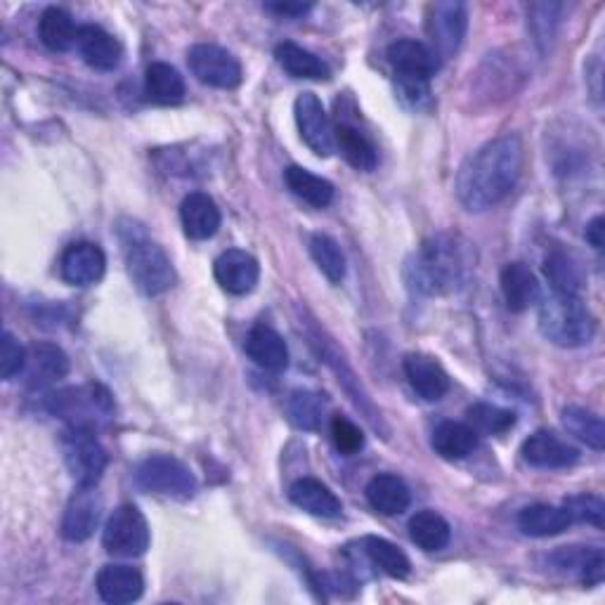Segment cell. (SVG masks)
<instances>
[{
    "mask_svg": "<svg viewBox=\"0 0 605 605\" xmlns=\"http://www.w3.org/2000/svg\"><path fill=\"white\" fill-rule=\"evenodd\" d=\"M187 67L204 86L235 90L241 84V64L220 45L199 43L187 51Z\"/></svg>",
    "mask_w": 605,
    "mask_h": 605,
    "instance_id": "obj_9",
    "label": "cell"
},
{
    "mask_svg": "<svg viewBox=\"0 0 605 605\" xmlns=\"http://www.w3.org/2000/svg\"><path fill=\"white\" fill-rule=\"evenodd\" d=\"M553 561L561 570L577 572L580 580L586 586H596L603 582L605 575V559L601 549H582V547H568L559 553H553Z\"/></svg>",
    "mask_w": 605,
    "mask_h": 605,
    "instance_id": "obj_33",
    "label": "cell"
},
{
    "mask_svg": "<svg viewBox=\"0 0 605 605\" xmlns=\"http://www.w3.org/2000/svg\"><path fill=\"white\" fill-rule=\"evenodd\" d=\"M332 440L341 454H357L365 447V435L359 431L357 423H353L346 417H334L332 419Z\"/></svg>",
    "mask_w": 605,
    "mask_h": 605,
    "instance_id": "obj_45",
    "label": "cell"
},
{
    "mask_svg": "<svg viewBox=\"0 0 605 605\" xmlns=\"http://www.w3.org/2000/svg\"><path fill=\"white\" fill-rule=\"evenodd\" d=\"M404 376L419 398L437 402L443 400L450 392V376L443 369V365L437 363L435 357L423 355V353H412L404 357Z\"/></svg>",
    "mask_w": 605,
    "mask_h": 605,
    "instance_id": "obj_15",
    "label": "cell"
},
{
    "mask_svg": "<svg viewBox=\"0 0 605 605\" xmlns=\"http://www.w3.org/2000/svg\"><path fill=\"white\" fill-rule=\"evenodd\" d=\"M185 78L180 72L166 62H154L144 74V95L150 97L154 105L173 107L185 100Z\"/></svg>",
    "mask_w": 605,
    "mask_h": 605,
    "instance_id": "obj_27",
    "label": "cell"
},
{
    "mask_svg": "<svg viewBox=\"0 0 605 605\" xmlns=\"http://www.w3.org/2000/svg\"><path fill=\"white\" fill-rule=\"evenodd\" d=\"M326 410V400L320 392L313 390H296L291 392L287 402L289 419L301 431H317L322 426V417Z\"/></svg>",
    "mask_w": 605,
    "mask_h": 605,
    "instance_id": "obj_37",
    "label": "cell"
},
{
    "mask_svg": "<svg viewBox=\"0 0 605 605\" xmlns=\"http://www.w3.org/2000/svg\"><path fill=\"white\" fill-rule=\"evenodd\" d=\"M544 274L551 282V289L559 293H580L584 274L582 268L575 258L565 251H553L547 263H544Z\"/></svg>",
    "mask_w": 605,
    "mask_h": 605,
    "instance_id": "obj_39",
    "label": "cell"
},
{
    "mask_svg": "<svg viewBox=\"0 0 605 605\" xmlns=\"http://www.w3.org/2000/svg\"><path fill=\"white\" fill-rule=\"evenodd\" d=\"M310 256H313L315 266L326 280L341 284L346 277V253H343L341 244L329 235H313L310 237Z\"/></svg>",
    "mask_w": 605,
    "mask_h": 605,
    "instance_id": "obj_36",
    "label": "cell"
},
{
    "mask_svg": "<svg viewBox=\"0 0 605 605\" xmlns=\"http://www.w3.org/2000/svg\"><path fill=\"white\" fill-rule=\"evenodd\" d=\"M180 223H183V230L190 239L204 241L220 230L223 216L218 204L208 194L192 192L180 204Z\"/></svg>",
    "mask_w": 605,
    "mask_h": 605,
    "instance_id": "obj_20",
    "label": "cell"
},
{
    "mask_svg": "<svg viewBox=\"0 0 605 605\" xmlns=\"http://www.w3.org/2000/svg\"><path fill=\"white\" fill-rule=\"evenodd\" d=\"M572 522L575 520H572L565 506H553V504L526 506L518 516V528L522 530V534L537 537V539L563 534Z\"/></svg>",
    "mask_w": 605,
    "mask_h": 605,
    "instance_id": "obj_24",
    "label": "cell"
},
{
    "mask_svg": "<svg viewBox=\"0 0 605 605\" xmlns=\"http://www.w3.org/2000/svg\"><path fill=\"white\" fill-rule=\"evenodd\" d=\"M563 426L580 437L582 443H586L588 447L594 450H603L605 447V426H603V419L594 412L584 410V407H565L563 410Z\"/></svg>",
    "mask_w": 605,
    "mask_h": 605,
    "instance_id": "obj_38",
    "label": "cell"
},
{
    "mask_svg": "<svg viewBox=\"0 0 605 605\" xmlns=\"http://www.w3.org/2000/svg\"><path fill=\"white\" fill-rule=\"evenodd\" d=\"M102 518V497L95 485H76L62 518V537L80 544L93 537Z\"/></svg>",
    "mask_w": 605,
    "mask_h": 605,
    "instance_id": "obj_11",
    "label": "cell"
},
{
    "mask_svg": "<svg viewBox=\"0 0 605 605\" xmlns=\"http://www.w3.org/2000/svg\"><path fill=\"white\" fill-rule=\"evenodd\" d=\"M468 426L478 435H504L516 426V414L511 410H504L497 404L478 402L466 412Z\"/></svg>",
    "mask_w": 605,
    "mask_h": 605,
    "instance_id": "obj_40",
    "label": "cell"
},
{
    "mask_svg": "<svg viewBox=\"0 0 605 605\" xmlns=\"http://www.w3.org/2000/svg\"><path fill=\"white\" fill-rule=\"evenodd\" d=\"M69 374V357L55 343H34L26 350L24 376L29 388H47Z\"/></svg>",
    "mask_w": 605,
    "mask_h": 605,
    "instance_id": "obj_16",
    "label": "cell"
},
{
    "mask_svg": "<svg viewBox=\"0 0 605 605\" xmlns=\"http://www.w3.org/2000/svg\"><path fill=\"white\" fill-rule=\"evenodd\" d=\"M76 47L88 67L97 72H114L123 60V45L119 43V39H114L109 31L95 24L78 29Z\"/></svg>",
    "mask_w": 605,
    "mask_h": 605,
    "instance_id": "obj_17",
    "label": "cell"
},
{
    "mask_svg": "<svg viewBox=\"0 0 605 605\" xmlns=\"http://www.w3.org/2000/svg\"><path fill=\"white\" fill-rule=\"evenodd\" d=\"M102 544L107 553L119 555V559H138L150 549V522L138 506L123 504L109 516Z\"/></svg>",
    "mask_w": 605,
    "mask_h": 605,
    "instance_id": "obj_8",
    "label": "cell"
},
{
    "mask_svg": "<svg viewBox=\"0 0 605 605\" xmlns=\"http://www.w3.org/2000/svg\"><path fill=\"white\" fill-rule=\"evenodd\" d=\"M78 29L72 20V14L62 8H47L39 20V36L47 51L67 53L76 45Z\"/></svg>",
    "mask_w": 605,
    "mask_h": 605,
    "instance_id": "obj_32",
    "label": "cell"
},
{
    "mask_svg": "<svg viewBox=\"0 0 605 605\" xmlns=\"http://www.w3.org/2000/svg\"><path fill=\"white\" fill-rule=\"evenodd\" d=\"M388 62L396 69V76L407 78H426L435 76L440 69V57L433 53V47L419 41H396L388 47Z\"/></svg>",
    "mask_w": 605,
    "mask_h": 605,
    "instance_id": "obj_21",
    "label": "cell"
},
{
    "mask_svg": "<svg viewBox=\"0 0 605 605\" xmlns=\"http://www.w3.org/2000/svg\"><path fill=\"white\" fill-rule=\"evenodd\" d=\"M410 537H412V542L419 549L435 553V551H443L450 544L452 528H450V522L440 514L419 511L410 520Z\"/></svg>",
    "mask_w": 605,
    "mask_h": 605,
    "instance_id": "obj_34",
    "label": "cell"
},
{
    "mask_svg": "<svg viewBox=\"0 0 605 605\" xmlns=\"http://www.w3.org/2000/svg\"><path fill=\"white\" fill-rule=\"evenodd\" d=\"M499 284H501L504 301L509 305V310H514V313H526L528 307H532L534 303H539V299H542V289H539L537 274L526 263L504 266Z\"/></svg>",
    "mask_w": 605,
    "mask_h": 605,
    "instance_id": "obj_22",
    "label": "cell"
},
{
    "mask_svg": "<svg viewBox=\"0 0 605 605\" xmlns=\"http://www.w3.org/2000/svg\"><path fill=\"white\" fill-rule=\"evenodd\" d=\"M136 485L144 493L173 499H192L196 493V478L180 460L171 454H152L136 468Z\"/></svg>",
    "mask_w": 605,
    "mask_h": 605,
    "instance_id": "obj_6",
    "label": "cell"
},
{
    "mask_svg": "<svg viewBox=\"0 0 605 605\" xmlns=\"http://www.w3.org/2000/svg\"><path fill=\"white\" fill-rule=\"evenodd\" d=\"M603 233H605V220H603V216H596L592 223L586 225L584 237H586V241L592 244V247H594L596 251L603 249Z\"/></svg>",
    "mask_w": 605,
    "mask_h": 605,
    "instance_id": "obj_47",
    "label": "cell"
},
{
    "mask_svg": "<svg viewBox=\"0 0 605 605\" xmlns=\"http://www.w3.org/2000/svg\"><path fill=\"white\" fill-rule=\"evenodd\" d=\"M363 549H365L367 559L381 572H386L388 577H392V580L410 577V572H412L410 559H407L400 547L388 542V539H383V537H365Z\"/></svg>",
    "mask_w": 605,
    "mask_h": 605,
    "instance_id": "obj_35",
    "label": "cell"
},
{
    "mask_svg": "<svg viewBox=\"0 0 605 605\" xmlns=\"http://www.w3.org/2000/svg\"><path fill=\"white\" fill-rule=\"evenodd\" d=\"M284 183L293 196L313 208H326L334 202V185L303 166H289L284 171Z\"/></svg>",
    "mask_w": 605,
    "mask_h": 605,
    "instance_id": "obj_31",
    "label": "cell"
},
{
    "mask_svg": "<svg viewBox=\"0 0 605 605\" xmlns=\"http://www.w3.org/2000/svg\"><path fill=\"white\" fill-rule=\"evenodd\" d=\"M123 251L130 280L144 296H159V293H166L175 284L171 258L156 241L147 239L144 235L133 237L130 233V237H123Z\"/></svg>",
    "mask_w": 605,
    "mask_h": 605,
    "instance_id": "obj_4",
    "label": "cell"
},
{
    "mask_svg": "<svg viewBox=\"0 0 605 605\" xmlns=\"http://www.w3.org/2000/svg\"><path fill=\"white\" fill-rule=\"evenodd\" d=\"M64 464L76 485H97L107 468V452L95 437V429L69 426L62 437Z\"/></svg>",
    "mask_w": 605,
    "mask_h": 605,
    "instance_id": "obj_7",
    "label": "cell"
},
{
    "mask_svg": "<svg viewBox=\"0 0 605 605\" xmlns=\"http://www.w3.org/2000/svg\"><path fill=\"white\" fill-rule=\"evenodd\" d=\"M107 256L90 241H76L62 253L60 272L62 280L72 287H93L105 277Z\"/></svg>",
    "mask_w": 605,
    "mask_h": 605,
    "instance_id": "obj_13",
    "label": "cell"
},
{
    "mask_svg": "<svg viewBox=\"0 0 605 605\" xmlns=\"http://www.w3.org/2000/svg\"><path fill=\"white\" fill-rule=\"evenodd\" d=\"M289 499L301 511L317 518H338L343 511L338 497L317 478H301L293 483L289 489Z\"/></svg>",
    "mask_w": 605,
    "mask_h": 605,
    "instance_id": "obj_25",
    "label": "cell"
},
{
    "mask_svg": "<svg viewBox=\"0 0 605 605\" xmlns=\"http://www.w3.org/2000/svg\"><path fill=\"white\" fill-rule=\"evenodd\" d=\"M293 114H296V126L303 142L313 150L317 156H332L336 150L334 142V128L329 123V117L320 102L315 93H301L293 105Z\"/></svg>",
    "mask_w": 605,
    "mask_h": 605,
    "instance_id": "obj_12",
    "label": "cell"
},
{
    "mask_svg": "<svg viewBox=\"0 0 605 605\" xmlns=\"http://www.w3.org/2000/svg\"><path fill=\"white\" fill-rule=\"evenodd\" d=\"M24 365H26V348L10 332H6L3 341H0V376H3L6 381H10L24 371Z\"/></svg>",
    "mask_w": 605,
    "mask_h": 605,
    "instance_id": "obj_44",
    "label": "cell"
},
{
    "mask_svg": "<svg viewBox=\"0 0 605 605\" xmlns=\"http://www.w3.org/2000/svg\"><path fill=\"white\" fill-rule=\"evenodd\" d=\"M559 14H561V6H553V3H537L530 8V26H532L534 41L542 51H547V45L555 36Z\"/></svg>",
    "mask_w": 605,
    "mask_h": 605,
    "instance_id": "obj_42",
    "label": "cell"
},
{
    "mask_svg": "<svg viewBox=\"0 0 605 605\" xmlns=\"http://www.w3.org/2000/svg\"><path fill=\"white\" fill-rule=\"evenodd\" d=\"M471 268L468 249L460 237L435 235L407 263V280L426 296H447L466 284Z\"/></svg>",
    "mask_w": 605,
    "mask_h": 605,
    "instance_id": "obj_2",
    "label": "cell"
},
{
    "mask_svg": "<svg viewBox=\"0 0 605 605\" xmlns=\"http://www.w3.org/2000/svg\"><path fill=\"white\" fill-rule=\"evenodd\" d=\"M522 460L534 468H568L577 464L580 452L551 431H537L522 443Z\"/></svg>",
    "mask_w": 605,
    "mask_h": 605,
    "instance_id": "obj_18",
    "label": "cell"
},
{
    "mask_svg": "<svg viewBox=\"0 0 605 605\" xmlns=\"http://www.w3.org/2000/svg\"><path fill=\"white\" fill-rule=\"evenodd\" d=\"M334 142L341 150L343 159H346L353 169L371 173L379 163V154H376L374 142L363 133V130L350 123H338L334 128Z\"/></svg>",
    "mask_w": 605,
    "mask_h": 605,
    "instance_id": "obj_29",
    "label": "cell"
},
{
    "mask_svg": "<svg viewBox=\"0 0 605 605\" xmlns=\"http://www.w3.org/2000/svg\"><path fill=\"white\" fill-rule=\"evenodd\" d=\"M539 329L553 346L580 348L594 338L596 320L580 293L551 291V296L539 299Z\"/></svg>",
    "mask_w": 605,
    "mask_h": 605,
    "instance_id": "obj_3",
    "label": "cell"
},
{
    "mask_svg": "<svg viewBox=\"0 0 605 605\" xmlns=\"http://www.w3.org/2000/svg\"><path fill=\"white\" fill-rule=\"evenodd\" d=\"M268 10L282 14V18H303L305 12L313 10V6L310 3H270Z\"/></svg>",
    "mask_w": 605,
    "mask_h": 605,
    "instance_id": "obj_46",
    "label": "cell"
},
{
    "mask_svg": "<svg viewBox=\"0 0 605 605\" xmlns=\"http://www.w3.org/2000/svg\"><path fill=\"white\" fill-rule=\"evenodd\" d=\"M244 350H247L253 365L266 371H284L289 367L287 343L280 334L270 329V326H253L247 341H244Z\"/></svg>",
    "mask_w": 605,
    "mask_h": 605,
    "instance_id": "obj_23",
    "label": "cell"
},
{
    "mask_svg": "<svg viewBox=\"0 0 605 605\" xmlns=\"http://www.w3.org/2000/svg\"><path fill=\"white\" fill-rule=\"evenodd\" d=\"M274 57H277V62H280V67L293 78H307V80H329L332 78L329 64L296 43L277 45Z\"/></svg>",
    "mask_w": 605,
    "mask_h": 605,
    "instance_id": "obj_30",
    "label": "cell"
},
{
    "mask_svg": "<svg viewBox=\"0 0 605 605\" xmlns=\"http://www.w3.org/2000/svg\"><path fill=\"white\" fill-rule=\"evenodd\" d=\"M214 274L216 282L227 293H233V296H247L260 280V266L251 253L241 249H230L218 256Z\"/></svg>",
    "mask_w": 605,
    "mask_h": 605,
    "instance_id": "obj_14",
    "label": "cell"
},
{
    "mask_svg": "<svg viewBox=\"0 0 605 605\" xmlns=\"http://www.w3.org/2000/svg\"><path fill=\"white\" fill-rule=\"evenodd\" d=\"M565 509L570 511L572 520L580 522H588V526L594 528H603V516H605V504L601 497L596 495H575L565 499Z\"/></svg>",
    "mask_w": 605,
    "mask_h": 605,
    "instance_id": "obj_43",
    "label": "cell"
},
{
    "mask_svg": "<svg viewBox=\"0 0 605 605\" xmlns=\"http://www.w3.org/2000/svg\"><path fill=\"white\" fill-rule=\"evenodd\" d=\"M522 142L511 133L483 144L456 175L460 202L473 214L501 204L522 173Z\"/></svg>",
    "mask_w": 605,
    "mask_h": 605,
    "instance_id": "obj_1",
    "label": "cell"
},
{
    "mask_svg": "<svg viewBox=\"0 0 605 605\" xmlns=\"http://www.w3.org/2000/svg\"><path fill=\"white\" fill-rule=\"evenodd\" d=\"M367 499L374 511L381 516H400L412 504L410 487L404 485L402 478L392 476V473H381V476H374L367 485Z\"/></svg>",
    "mask_w": 605,
    "mask_h": 605,
    "instance_id": "obj_26",
    "label": "cell"
},
{
    "mask_svg": "<svg viewBox=\"0 0 605 605\" xmlns=\"http://www.w3.org/2000/svg\"><path fill=\"white\" fill-rule=\"evenodd\" d=\"M431 445L435 454L443 456L447 462H460L466 460L473 450L478 447V433L473 431L468 423L462 421H443L433 431Z\"/></svg>",
    "mask_w": 605,
    "mask_h": 605,
    "instance_id": "obj_28",
    "label": "cell"
},
{
    "mask_svg": "<svg viewBox=\"0 0 605 605\" xmlns=\"http://www.w3.org/2000/svg\"><path fill=\"white\" fill-rule=\"evenodd\" d=\"M97 594L105 603L128 605L136 603L144 592V577L138 568L130 565H105L97 572Z\"/></svg>",
    "mask_w": 605,
    "mask_h": 605,
    "instance_id": "obj_19",
    "label": "cell"
},
{
    "mask_svg": "<svg viewBox=\"0 0 605 605\" xmlns=\"http://www.w3.org/2000/svg\"><path fill=\"white\" fill-rule=\"evenodd\" d=\"M47 410L69 423V426L95 429L97 423L111 419L114 398L100 383H86L78 388H64L47 398Z\"/></svg>",
    "mask_w": 605,
    "mask_h": 605,
    "instance_id": "obj_5",
    "label": "cell"
},
{
    "mask_svg": "<svg viewBox=\"0 0 605 605\" xmlns=\"http://www.w3.org/2000/svg\"><path fill=\"white\" fill-rule=\"evenodd\" d=\"M426 31L437 57H454L466 39L468 8L460 0H440L429 6Z\"/></svg>",
    "mask_w": 605,
    "mask_h": 605,
    "instance_id": "obj_10",
    "label": "cell"
},
{
    "mask_svg": "<svg viewBox=\"0 0 605 605\" xmlns=\"http://www.w3.org/2000/svg\"><path fill=\"white\" fill-rule=\"evenodd\" d=\"M396 93L400 105L412 114H429L435 107L431 80L396 76Z\"/></svg>",
    "mask_w": 605,
    "mask_h": 605,
    "instance_id": "obj_41",
    "label": "cell"
}]
</instances>
